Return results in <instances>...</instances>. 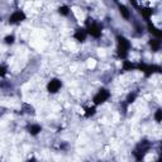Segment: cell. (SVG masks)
<instances>
[{
	"label": "cell",
	"instance_id": "cell-1",
	"mask_svg": "<svg viewBox=\"0 0 162 162\" xmlns=\"http://www.w3.org/2000/svg\"><path fill=\"white\" fill-rule=\"evenodd\" d=\"M110 98V92L105 90V89H101V90H99L98 92H96V95L94 96V104L95 105H99V104H103L105 103L108 99Z\"/></svg>",
	"mask_w": 162,
	"mask_h": 162
},
{
	"label": "cell",
	"instance_id": "cell-2",
	"mask_svg": "<svg viewBox=\"0 0 162 162\" xmlns=\"http://www.w3.org/2000/svg\"><path fill=\"white\" fill-rule=\"evenodd\" d=\"M25 19V14L23 10H15L13 14L9 17V23L10 24H15V23H20Z\"/></svg>",
	"mask_w": 162,
	"mask_h": 162
},
{
	"label": "cell",
	"instance_id": "cell-3",
	"mask_svg": "<svg viewBox=\"0 0 162 162\" xmlns=\"http://www.w3.org/2000/svg\"><path fill=\"white\" fill-rule=\"evenodd\" d=\"M86 32H87V34H90V36H92L94 38H99L101 36V27L99 24H96V23H91V24L87 27Z\"/></svg>",
	"mask_w": 162,
	"mask_h": 162
},
{
	"label": "cell",
	"instance_id": "cell-4",
	"mask_svg": "<svg viewBox=\"0 0 162 162\" xmlns=\"http://www.w3.org/2000/svg\"><path fill=\"white\" fill-rule=\"evenodd\" d=\"M61 86H62V82H61L58 79H52L47 85V90L51 92V94H56L61 89Z\"/></svg>",
	"mask_w": 162,
	"mask_h": 162
},
{
	"label": "cell",
	"instance_id": "cell-5",
	"mask_svg": "<svg viewBox=\"0 0 162 162\" xmlns=\"http://www.w3.org/2000/svg\"><path fill=\"white\" fill-rule=\"evenodd\" d=\"M86 37H87V32H86V29H82V28L77 29L74 34V38L79 42H84L85 39H86Z\"/></svg>",
	"mask_w": 162,
	"mask_h": 162
},
{
	"label": "cell",
	"instance_id": "cell-6",
	"mask_svg": "<svg viewBox=\"0 0 162 162\" xmlns=\"http://www.w3.org/2000/svg\"><path fill=\"white\" fill-rule=\"evenodd\" d=\"M42 130V127L39 124H30L28 125V132L32 134V136H37L38 133H41Z\"/></svg>",
	"mask_w": 162,
	"mask_h": 162
},
{
	"label": "cell",
	"instance_id": "cell-7",
	"mask_svg": "<svg viewBox=\"0 0 162 162\" xmlns=\"http://www.w3.org/2000/svg\"><path fill=\"white\" fill-rule=\"evenodd\" d=\"M119 9H120V14H122L125 19H128V18L130 17V11L128 10V8H125L124 5H120V6H119Z\"/></svg>",
	"mask_w": 162,
	"mask_h": 162
},
{
	"label": "cell",
	"instance_id": "cell-8",
	"mask_svg": "<svg viewBox=\"0 0 162 162\" xmlns=\"http://www.w3.org/2000/svg\"><path fill=\"white\" fill-rule=\"evenodd\" d=\"M58 13L61 14V15H68L70 14V8L68 6H66V5H63V6H60V9H58Z\"/></svg>",
	"mask_w": 162,
	"mask_h": 162
},
{
	"label": "cell",
	"instance_id": "cell-9",
	"mask_svg": "<svg viewBox=\"0 0 162 162\" xmlns=\"http://www.w3.org/2000/svg\"><path fill=\"white\" fill-rule=\"evenodd\" d=\"M149 44H151V47L155 49V51H158V49H160V46H161L160 41H157V39H152L151 42H149Z\"/></svg>",
	"mask_w": 162,
	"mask_h": 162
},
{
	"label": "cell",
	"instance_id": "cell-10",
	"mask_svg": "<svg viewBox=\"0 0 162 162\" xmlns=\"http://www.w3.org/2000/svg\"><path fill=\"white\" fill-rule=\"evenodd\" d=\"M123 68H124L125 71L132 70V68H133V63L129 62V61H124V62H123Z\"/></svg>",
	"mask_w": 162,
	"mask_h": 162
},
{
	"label": "cell",
	"instance_id": "cell-11",
	"mask_svg": "<svg viewBox=\"0 0 162 162\" xmlns=\"http://www.w3.org/2000/svg\"><path fill=\"white\" fill-rule=\"evenodd\" d=\"M155 119H156L157 123L161 122V119H162V110H161V109H157V110H156V113H155Z\"/></svg>",
	"mask_w": 162,
	"mask_h": 162
},
{
	"label": "cell",
	"instance_id": "cell-12",
	"mask_svg": "<svg viewBox=\"0 0 162 162\" xmlns=\"http://www.w3.org/2000/svg\"><path fill=\"white\" fill-rule=\"evenodd\" d=\"M136 99H137V94H136V92H130V94L128 95V98H127V103H133Z\"/></svg>",
	"mask_w": 162,
	"mask_h": 162
},
{
	"label": "cell",
	"instance_id": "cell-13",
	"mask_svg": "<svg viewBox=\"0 0 162 162\" xmlns=\"http://www.w3.org/2000/svg\"><path fill=\"white\" fill-rule=\"evenodd\" d=\"M95 114V106H92V108H89V109H86V113H85V117H91V115H94Z\"/></svg>",
	"mask_w": 162,
	"mask_h": 162
},
{
	"label": "cell",
	"instance_id": "cell-14",
	"mask_svg": "<svg viewBox=\"0 0 162 162\" xmlns=\"http://www.w3.org/2000/svg\"><path fill=\"white\" fill-rule=\"evenodd\" d=\"M14 39H15V38H14L13 34H11V36H6L5 38H4V41H5V43H6V44H11V43H14Z\"/></svg>",
	"mask_w": 162,
	"mask_h": 162
},
{
	"label": "cell",
	"instance_id": "cell-15",
	"mask_svg": "<svg viewBox=\"0 0 162 162\" xmlns=\"http://www.w3.org/2000/svg\"><path fill=\"white\" fill-rule=\"evenodd\" d=\"M6 75V67L5 66H0V77H3V76H5Z\"/></svg>",
	"mask_w": 162,
	"mask_h": 162
},
{
	"label": "cell",
	"instance_id": "cell-16",
	"mask_svg": "<svg viewBox=\"0 0 162 162\" xmlns=\"http://www.w3.org/2000/svg\"><path fill=\"white\" fill-rule=\"evenodd\" d=\"M27 162H37V160H36V158H29Z\"/></svg>",
	"mask_w": 162,
	"mask_h": 162
},
{
	"label": "cell",
	"instance_id": "cell-17",
	"mask_svg": "<svg viewBox=\"0 0 162 162\" xmlns=\"http://www.w3.org/2000/svg\"><path fill=\"white\" fill-rule=\"evenodd\" d=\"M156 162H161V160H157V161H156Z\"/></svg>",
	"mask_w": 162,
	"mask_h": 162
}]
</instances>
